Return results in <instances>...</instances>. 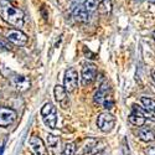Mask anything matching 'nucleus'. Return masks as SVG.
Instances as JSON below:
<instances>
[{"instance_id":"obj_1","label":"nucleus","mask_w":155,"mask_h":155,"mask_svg":"<svg viewBox=\"0 0 155 155\" xmlns=\"http://www.w3.org/2000/svg\"><path fill=\"white\" fill-rule=\"evenodd\" d=\"M0 18L14 28H22L25 22L24 11L14 6L10 0H0Z\"/></svg>"},{"instance_id":"obj_2","label":"nucleus","mask_w":155,"mask_h":155,"mask_svg":"<svg viewBox=\"0 0 155 155\" xmlns=\"http://www.w3.org/2000/svg\"><path fill=\"white\" fill-rule=\"evenodd\" d=\"M40 113H41L44 123L48 128L55 129L56 125H57V109L52 103H46V104L41 108Z\"/></svg>"},{"instance_id":"obj_3","label":"nucleus","mask_w":155,"mask_h":155,"mask_svg":"<svg viewBox=\"0 0 155 155\" xmlns=\"http://www.w3.org/2000/svg\"><path fill=\"white\" fill-rule=\"evenodd\" d=\"M115 125V117L109 112H103L97 118V127L101 132L109 133Z\"/></svg>"},{"instance_id":"obj_4","label":"nucleus","mask_w":155,"mask_h":155,"mask_svg":"<svg viewBox=\"0 0 155 155\" xmlns=\"http://www.w3.org/2000/svg\"><path fill=\"white\" fill-rule=\"evenodd\" d=\"M63 86L67 89L68 93H72L76 91L78 87V73L73 67H70L64 72V78H63Z\"/></svg>"},{"instance_id":"obj_5","label":"nucleus","mask_w":155,"mask_h":155,"mask_svg":"<svg viewBox=\"0 0 155 155\" xmlns=\"http://www.w3.org/2000/svg\"><path fill=\"white\" fill-rule=\"evenodd\" d=\"M97 76V66L94 63L87 62L83 64L82 72H81V82L83 86L91 84Z\"/></svg>"},{"instance_id":"obj_6","label":"nucleus","mask_w":155,"mask_h":155,"mask_svg":"<svg viewBox=\"0 0 155 155\" xmlns=\"http://www.w3.org/2000/svg\"><path fill=\"white\" fill-rule=\"evenodd\" d=\"M18 118V113L9 107L0 106V127L6 128L11 125Z\"/></svg>"},{"instance_id":"obj_7","label":"nucleus","mask_w":155,"mask_h":155,"mask_svg":"<svg viewBox=\"0 0 155 155\" xmlns=\"http://www.w3.org/2000/svg\"><path fill=\"white\" fill-rule=\"evenodd\" d=\"M6 40L10 41L11 44H14L16 46H25L28 42V36L26 34H24L21 30L19 29H12V30H9L5 35Z\"/></svg>"},{"instance_id":"obj_8","label":"nucleus","mask_w":155,"mask_h":155,"mask_svg":"<svg viewBox=\"0 0 155 155\" xmlns=\"http://www.w3.org/2000/svg\"><path fill=\"white\" fill-rule=\"evenodd\" d=\"M10 82L11 84L15 87L16 91L19 92H25L28 91L30 88L31 83H30V80L26 76H21V74H12L10 77Z\"/></svg>"},{"instance_id":"obj_9","label":"nucleus","mask_w":155,"mask_h":155,"mask_svg":"<svg viewBox=\"0 0 155 155\" xmlns=\"http://www.w3.org/2000/svg\"><path fill=\"white\" fill-rule=\"evenodd\" d=\"M128 120H129V123L135 125V127H143L147 122V115L143 110H141V108H138V106L134 104L133 112L128 117Z\"/></svg>"},{"instance_id":"obj_10","label":"nucleus","mask_w":155,"mask_h":155,"mask_svg":"<svg viewBox=\"0 0 155 155\" xmlns=\"http://www.w3.org/2000/svg\"><path fill=\"white\" fill-rule=\"evenodd\" d=\"M30 147H31V150L35 155H48L47 148L45 147L41 138L35 137V135L31 137L30 138Z\"/></svg>"},{"instance_id":"obj_11","label":"nucleus","mask_w":155,"mask_h":155,"mask_svg":"<svg viewBox=\"0 0 155 155\" xmlns=\"http://www.w3.org/2000/svg\"><path fill=\"white\" fill-rule=\"evenodd\" d=\"M108 98H110V87L108 84V82L102 83L101 87L98 88V91L94 94V102L98 104H103L104 101H107Z\"/></svg>"},{"instance_id":"obj_12","label":"nucleus","mask_w":155,"mask_h":155,"mask_svg":"<svg viewBox=\"0 0 155 155\" xmlns=\"http://www.w3.org/2000/svg\"><path fill=\"white\" fill-rule=\"evenodd\" d=\"M72 15H73L74 20H77L78 22H86L89 19V11L82 4V5H77V6L72 8Z\"/></svg>"},{"instance_id":"obj_13","label":"nucleus","mask_w":155,"mask_h":155,"mask_svg":"<svg viewBox=\"0 0 155 155\" xmlns=\"http://www.w3.org/2000/svg\"><path fill=\"white\" fill-rule=\"evenodd\" d=\"M98 151V141L96 139H87L81 148V155H94Z\"/></svg>"},{"instance_id":"obj_14","label":"nucleus","mask_w":155,"mask_h":155,"mask_svg":"<svg viewBox=\"0 0 155 155\" xmlns=\"http://www.w3.org/2000/svg\"><path fill=\"white\" fill-rule=\"evenodd\" d=\"M54 92H55V98L56 101L60 103V104H62L63 108H67V106L64 104V101L67 99V89L64 88V86H55V89H54Z\"/></svg>"},{"instance_id":"obj_15","label":"nucleus","mask_w":155,"mask_h":155,"mask_svg":"<svg viewBox=\"0 0 155 155\" xmlns=\"http://www.w3.org/2000/svg\"><path fill=\"white\" fill-rule=\"evenodd\" d=\"M138 137L140 140L145 141V143H150V141L155 140V132L150 128H141L138 132Z\"/></svg>"},{"instance_id":"obj_16","label":"nucleus","mask_w":155,"mask_h":155,"mask_svg":"<svg viewBox=\"0 0 155 155\" xmlns=\"http://www.w3.org/2000/svg\"><path fill=\"white\" fill-rule=\"evenodd\" d=\"M112 0H101V3L98 4V11L101 14H108L112 11Z\"/></svg>"},{"instance_id":"obj_17","label":"nucleus","mask_w":155,"mask_h":155,"mask_svg":"<svg viewBox=\"0 0 155 155\" xmlns=\"http://www.w3.org/2000/svg\"><path fill=\"white\" fill-rule=\"evenodd\" d=\"M47 144H48V147L52 149V151H55L56 153V149L58 148L60 149V144H61V140H60V138L58 137H55V135H47Z\"/></svg>"},{"instance_id":"obj_18","label":"nucleus","mask_w":155,"mask_h":155,"mask_svg":"<svg viewBox=\"0 0 155 155\" xmlns=\"http://www.w3.org/2000/svg\"><path fill=\"white\" fill-rule=\"evenodd\" d=\"M140 102L143 103V106H144L148 110L155 113V101H154V99H151V98H149V97H141V98H140Z\"/></svg>"},{"instance_id":"obj_19","label":"nucleus","mask_w":155,"mask_h":155,"mask_svg":"<svg viewBox=\"0 0 155 155\" xmlns=\"http://www.w3.org/2000/svg\"><path fill=\"white\" fill-rule=\"evenodd\" d=\"M83 5L89 12H93L94 10L98 9V0H84Z\"/></svg>"},{"instance_id":"obj_20","label":"nucleus","mask_w":155,"mask_h":155,"mask_svg":"<svg viewBox=\"0 0 155 155\" xmlns=\"http://www.w3.org/2000/svg\"><path fill=\"white\" fill-rule=\"evenodd\" d=\"M74 151H76V147L73 143H68L66 144L63 149V155H74Z\"/></svg>"},{"instance_id":"obj_21","label":"nucleus","mask_w":155,"mask_h":155,"mask_svg":"<svg viewBox=\"0 0 155 155\" xmlns=\"http://www.w3.org/2000/svg\"><path fill=\"white\" fill-rule=\"evenodd\" d=\"M113 104H114V102H113V99H112V97L110 98H108L107 101H104V103H103V107H104L106 109H110L112 107H113Z\"/></svg>"},{"instance_id":"obj_22","label":"nucleus","mask_w":155,"mask_h":155,"mask_svg":"<svg viewBox=\"0 0 155 155\" xmlns=\"http://www.w3.org/2000/svg\"><path fill=\"white\" fill-rule=\"evenodd\" d=\"M145 155H155V147H149L144 150Z\"/></svg>"},{"instance_id":"obj_23","label":"nucleus","mask_w":155,"mask_h":155,"mask_svg":"<svg viewBox=\"0 0 155 155\" xmlns=\"http://www.w3.org/2000/svg\"><path fill=\"white\" fill-rule=\"evenodd\" d=\"M0 47H3V48H5V50H10V48H11L10 45H8L6 42H3V41H0Z\"/></svg>"},{"instance_id":"obj_24","label":"nucleus","mask_w":155,"mask_h":155,"mask_svg":"<svg viewBox=\"0 0 155 155\" xmlns=\"http://www.w3.org/2000/svg\"><path fill=\"white\" fill-rule=\"evenodd\" d=\"M151 77H153V81L155 82V70H154V71L151 72Z\"/></svg>"},{"instance_id":"obj_25","label":"nucleus","mask_w":155,"mask_h":155,"mask_svg":"<svg viewBox=\"0 0 155 155\" xmlns=\"http://www.w3.org/2000/svg\"><path fill=\"white\" fill-rule=\"evenodd\" d=\"M0 155H3V147H0Z\"/></svg>"},{"instance_id":"obj_26","label":"nucleus","mask_w":155,"mask_h":155,"mask_svg":"<svg viewBox=\"0 0 155 155\" xmlns=\"http://www.w3.org/2000/svg\"><path fill=\"white\" fill-rule=\"evenodd\" d=\"M149 3H151V4H155V0H149Z\"/></svg>"},{"instance_id":"obj_27","label":"nucleus","mask_w":155,"mask_h":155,"mask_svg":"<svg viewBox=\"0 0 155 155\" xmlns=\"http://www.w3.org/2000/svg\"><path fill=\"white\" fill-rule=\"evenodd\" d=\"M135 2H138V3H141V2H144V0H135Z\"/></svg>"},{"instance_id":"obj_28","label":"nucleus","mask_w":155,"mask_h":155,"mask_svg":"<svg viewBox=\"0 0 155 155\" xmlns=\"http://www.w3.org/2000/svg\"><path fill=\"white\" fill-rule=\"evenodd\" d=\"M153 37H154V40H155V31L153 32Z\"/></svg>"}]
</instances>
